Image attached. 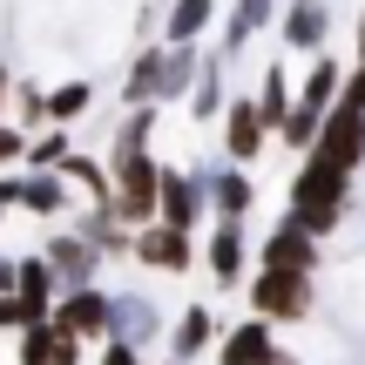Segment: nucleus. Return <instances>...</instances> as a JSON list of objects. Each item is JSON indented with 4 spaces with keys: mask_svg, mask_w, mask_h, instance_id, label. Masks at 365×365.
Here are the masks:
<instances>
[{
    "mask_svg": "<svg viewBox=\"0 0 365 365\" xmlns=\"http://www.w3.org/2000/svg\"><path fill=\"white\" fill-rule=\"evenodd\" d=\"M284 190H291V217H298L312 237H331L345 223V210H352V170L325 163L318 149L298 156V176H291Z\"/></svg>",
    "mask_w": 365,
    "mask_h": 365,
    "instance_id": "1",
    "label": "nucleus"
},
{
    "mask_svg": "<svg viewBox=\"0 0 365 365\" xmlns=\"http://www.w3.org/2000/svg\"><path fill=\"white\" fill-rule=\"evenodd\" d=\"M108 176H115V196H108L115 223H129V230L156 223V182H163V163L149 156V149L115 143V149H108Z\"/></svg>",
    "mask_w": 365,
    "mask_h": 365,
    "instance_id": "2",
    "label": "nucleus"
},
{
    "mask_svg": "<svg viewBox=\"0 0 365 365\" xmlns=\"http://www.w3.org/2000/svg\"><path fill=\"white\" fill-rule=\"evenodd\" d=\"M312 304H318L312 271H271V264L250 271V312L257 318H271V325H304Z\"/></svg>",
    "mask_w": 365,
    "mask_h": 365,
    "instance_id": "3",
    "label": "nucleus"
},
{
    "mask_svg": "<svg viewBox=\"0 0 365 365\" xmlns=\"http://www.w3.org/2000/svg\"><path fill=\"white\" fill-rule=\"evenodd\" d=\"M54 325L68 331V339H81V345H102L108 331H115V291H102V284H68L61 298H54Z\"/></svg>",
    "mask_w": 365,
    "mask_h": 365,
    "instance_id": "4",
    "label": "nucleus"
},
{
    "mask_svg": "<svg viewBox=\"0 0 365 365\" xmlns=\"http://www.w3.org/2000/svg\"><path fill=\"white\" fill-rule=\"evenodd\" d=\"M129 257L143 264V271H163V277H182L196 264V230H176V223H143L135 230V244H129Z\"/></svg>",
    "mask_w": 365,
    "mask_h": 365,
    "instance_id": "5",
    "label": "nucleus"
},
{
    "mask_svg": "<svg viewBox=\"0 0 365 365\" xmlns=\"http://www.w3.org/2000/svg\"><path fill=\"white\" fill-rule=\"evenodd\" d=\"M217 122H223V156L244 163V170H257V156L271 149V122L257 115V95H230Z\"/></svg>",
    "mask_w": 365,
    "mask_h": 365,
    "instance_id": "6",
    "label": "nucleus"
},
{
    "mask_svg": "<svg viewBox=\"0 0 365 365\" xmlns=\"http://www.w3.org/2000/svg\"><path fill=\"white\" fill-rule=\"evenodd\" d=\"M318 156L325 163H339V170H365V108H352V102H331L325 108V122H318Z\"/></svg>",
    "mask_w": 365,
    "mask_h": 365,
    "instance_id": "7",
    "label": "nucleus"
},
{
    "mask_svg": "<svg viewBox=\"0 0 365 365\" xmlns=\"http://www.w3.org/2000/svg\"><path fill=\"white\" fill-rule=\"evenodd\" d=\"M203 264H210V277H217L223 291L244 284V271H250V217H217V223H210Z\"/></svg>",
    "mask_w": 365,
    "mask_h": 365,
    "instance_id": "8",
    "label": "nucleus"
},
{
    "mask_svg": "<svg viewBox=\"0 0 365 365\" xmlns=\"http://www.w3.org/2000/svg\"><path fill=\"white\" fill-rule=\"evenodd\" d=\"M271 27H277V41H284V54H325V41H331V0H284Z\"/></svg>",
    "mask_w": 365,
    "mask_h": 365,
    "instance_id": "9",
    "label": "nucleus"
},
{
    "mask_svg": "<svg viewBox=\"0 0 365 365\" xmlns=\"http://www.w3.org/2000/svg\"><path fill=\"white\" fill-rule=\"evenodd\" d=\"M156 217L176 223V230H196V223L210 217L203 170H163V182H156Z\"/></svg>",
    "mask_w": 365,
    "mask_h": 365,
    "instance_id": "10",
    "label": "nucleus"
},
{
    "mask_svg": "<svg viewBox=\"0 0 365 365\" xmlns=\"http://www.w3.org/2000/svg\"><path fill=\"white\" fill-rule=\"evenodd\" d=\"M81 352H88V345L68 339L54 318H41V325H21V331H14V365H81Z\"/></svg>",
    "mask_w": 365,
    "mask_h": 365,
    "instance_id": "11",
    "label": "nucleus"
},
{
    "mask_svg": "<svg viewBox=\"0 0 365 365\" xmlns=\"http://www.w3.org/2000/svg\"><path fill=\"white\" fill-rule=\"evenodd\" d=\"M318 257H325V250H318V237L304 230L291 210H284V223L257 244V264H271V271H318Z\"/></svg>",
    "mask_w": 365,
    "mask_h": 365,
    "instance_id": "12",
    "label": "nucleus"
},
{
    "mask_svg": "<svg viewBox=\"0 0 365 365\" xmlns=\"http://www.w3.org/2000/svg\"><path fill=\"white\" fill-rule=\"evenodd\" d=\"M203 196H210V217H250V210H257V182L230 156H223L217 170H203Z\"/></svg>",
    "mask_w": 365,
    "mask_h": 365,
    "instance_id": "13",
    "label": "nucleus"
},
{
    "mask_svg": "<svg viewBox=\"0 0 365 365\" xmlns=\"http://www.w3.org/2000/svg\"><path fill=\"white\" fill-rule=\"evenodd\" d=\"M41 257L54 264L61 291H68V284H95V271H102V250H95V244H88L81 230H54L48 244H41Z\"/></svg>",
    "mask_w": 365,
    "mask_h": 365,
    "instance_id": "14",
    "label": "nucleus"
},
{
    "mask_svg": "<svg viewBox=\"0 0 365 365\" xmlns=\"http://www.w3.org/2000/svg\"><path fill=\"white\" fill-rule=\"evenodd\" d=\"M271 345H277V325L250 312L244 325H230V331L217 339V352H210V359H217V365H257L264 352H271Z\"/></svg>",
    "mask_w": 365,
    "mask_h": 365,
    "instance_id": "15",
    "label": "nucleus"
},
{
    "mask_svg": "<svg viewBox=\"0 0 365 365\" xmlns=\"http://www.w3.org/2000/svg\"><path fill=\"white\" fill-rule=\"evenodd\" d=\"M271 21H277V0H230V14H223V48L217 54H223V61H237V54H244Z\"/></svg>",
    "mask_w": 365,
    "mask_h": 365,
    "instance_id": "16",
    "label": "nucleus"
},
{
    "mask_svg": "<svg viewBox=\"0 0 365 365\" xmlns=\"http://www.w3.org/2000/svg\"><path fill=\"white\" fill-rule=\"evenodd\" d=\"M210 352H217V312H210V304H190V312L170 325V359L196 365V359H210Z\"/></svg>",
    "mask_w": 365,
    "mask_h": 365,
    "instance_id": "17",
    "label": "nucleus"
},
{
    "mask_svg": "<svg viewBox=\"0 0 365 365\" xmlns=\"http://www.w3.org/2000/svg\"><path fill=\"white\" fill-rule=\"evenodd\" d=\"M68 203H75V190H68L61 170H27L21 176V196H14V210H34V217H61Z\"/></svg>",
    "mask_w": 365,
    "mask_h": 365,
    "instance_id": "18",
    "label": "nucleus"
},
{
    "mask_svg": "<svg viewBox=\"0 0 365 365\" xmlns=\"http://www.w3.org/2000/svg\"><path fill=\"white\" fill-rule=\"evenodd\" d=\"M210 27H217V0H170V14H163V41L170 48H196Z\"/></svg>",
    "mask_w": 365,
    "mask_h": 365,
    "instance_id": "19",
    "label": "nucleus"
},
{
    "mask_svg": "<svg viewBox=\"0 0 365 365\" xmlns=\"http://www.w3.org/2000/svg\"><path fill=\"white\" fill-rule=\"evenodd\" d=\"M54 170L68 176V190L75 196H88V210H102L108 196H115V176H108V163H95V156H81V149H68Z\"/></svg>",
    "mask_w": 365,
    "mask_h": 365,
    "instance_id": "20",
    "label": "nucleus"
},
{
    "mask_svg": "<svg viewBox=\"0 0 365 365\" xmlns=\"http://www.w3.org/2000/svg\"><path fill=\"white\" fill-rule=\"evenodd\" d=\"M115 339H135V345L163 339V312H156V298H143V291H115Z\"/></svg>",
    "mask_w": 365,
    "mask_h": 365,
    "instance_id": "21",
    "label": "nucleus"
},
{
    "mask_svg": "<svg viewBox=\"0 0 365 365\" xmlns=\"http://www.w3.org/2000/svg\"><path fill=\"white\" fill-rule=\"evenodd\" d=\"M291 95H298V81H291V68H284V61H271V68L257 75V115L271 122V143H277V122L291 115Z\"/></svg>",
    "mask_w": 365,
    "mask_h": 365,
    "instance_id": "22",
    "label": "nucleus"
},
{
    "mask_svg": "<svg viewBox=\"0 0 365 365\" xmlns=\"http://www.w3.org/2000/svg\"><path fill=\"white\" fill-rule=\"evenodd\" d=\"M163 41H149L143 54L129 61V75H122V108H135V102H156V81H163Z\"/></svg>",
    "mask_w": 365,
    "mask_h": 365,
    "instance_id": "23",
    "label": "nucleus"
},
{
    "mask_svg": "<svg viewBox=\"0 0 365 365\" xmlns=\"http://www.w3.org/2000/svg\"><path fill=\"white\" fill-rule=\"evenodd\" d=\"M163 48H170V41H163ZM196 68H203V54H196V48H170V54H163L156 102H190V88H196Z\"/></svg>",
    "mask_w": 365,
    "mask_h": 365,
    "instance_id": "24",
    "label": "nucleus"
},
{
    "mask_svg": "<svg viewBox=\"0 0 365 365\" xmlns=\"http://www.w3.org/2000/svg\"><path fill=\"white\" fill-rule=\"evenodd\" d=\"M223 102H230V88H223V54H210V61L196 68V88H190V122H217Z\"/></svg>",
    "mask_w": 365,
    "mask_h": 365,
    "instance_id": "25",
    "label": "nucleus"
},
{
    "mask_svg": "<svg viewBox=\"0 0 365 365\" xmlns=\"http://www.w3.org/2000/svg\"><path fill=\"white\" fill-rule=\"evenodd\" d=\"M339 81H345V61H331V54H312V68H304V81H298V102L331 108V102H339Z\"/></svg>",
    "mask_w": 365,
    "mask_h": 365,
    "instance_id": "26",
    "label": "nucleus"
},
{
    "mask_svg": "<svg viewBox=\"0 0 365 365\" xmlns=\"http://www.w3.org/2000/svg\"><path fill=\"white\" fill-rule=\"evenodd\" d=\"M318 122H325V108H312V102H298V95H291V115L277 122V143H284L291 156H304V149L318 143Z\"/></svg>",
    "mask_w": 365,
    "mask_h": 365,
    "instance_id": "27",
    "label": "nucleus"
},
{
    "mask_svg": "<svg viewBox=\"0 0 365 365\" xmlns=\"http://www.w3.org/2000/svg\"><path fill=\"white\" fill-rule=\"evenodd\" d=\"M88 108H95V81H61V88H48V122H61V129H75Z\"/></svg>",
    "mask_w": 365,
    "mask_h": 365,
    "instance_id": "28",
    "label": "nucleus"
},
{
    "mask_svg": "<svg viewBox=\"0 0 365 365\" xmlns=\"http://www.w3.org/2000/svg\"><path fill=\"white\" fill-rule=\"evenodd\" d=\"M68 149H75V129H61V122H48V129H41V135H27V170H54V163H61L68 156Z\"/></svg>",
    "mask_w": 365,
    "mask_h": 365,
    "instance_id": "29",
    "label": "nucleus"
},
{
    "mask_svg": "<svg viewBox=\"0 0 365 365\" xmlns=\"http://www.w3.org/2000/svg\"><path fill=\"white\" fill-rule=\"evenodd\" d=\"M14 108H21V129H48V88L41 81H14Z\"/></svg>",
    "mask_w": 365,
    "mask_h": 365,
    "instance_id": "30",
    "label": "nucleus"
},
{
    "mask_svg": "<svg viewBox=\"0 0 365 365\" xmlns=\"http://www.w3.org/2000/svg\"><path fill=\"white\" fill-rule=\"evenodd\" d=\"M95 359H102V365H149L143 345H135V339H115V331L102 339V352H95Z\"/></svg>",
    "mask_w": 365,
    "mask_h": 365,
    "instance_id": "31",
    "label": "nucleus"
},
{
    "mask_svg": "<svg viewBox=\"0 0 365 365\" xmlns=\"http://www.w3.org/2000/svg\"><path fill=\"white\" fill-rule=\"evenodd\" d=\"M21 156H27V129H14V122H0V170H14Z\"/></svg>",
    "mask_w": 365,
    "mask_h": 365,
    "instance_id": "32",
    "label": "nucleus"
},
{
    "mask_svg": "<svg viewBox=\"0 0 365 365\" xmlns=\"http://www.w3.org/2000/svg\"><path fill=\"white\" fill-rule=\"evenodd\" d=\"M339 102L365 108V61H359V68H345V81H339Z\"/></svg>",
    "mask_w": 365,
    "mask_h": 365,
    "instance_id": "33",
    "label": "nucleus"
},
{
    "mask_svg": "<svg viewBox=\"0 0 365 365\" xmlns=\"http://www.w3.org/2000/svg\"><path fill=\"white\" fill-rule=\"evenodd\" d=\"M257 365H304V359H298V352H284V345H271V352H264Z\"/></svg>",
    "mask_w": 365,
    "mask_h": 365,
    "instance_id": "34",
    "label": "nucleus"
},
{
    "mask_svg": "<svg viewBox=\"0 0 365 365\" xmlns=\"http://www.w3.org/2000/svg\"><path fill=\"white\" fill-rule=\"evenodd\" d=\"M7 102H14V68L0 61V108H7Z\"/></svg>",
    "mask_w": 365,
    "mask_h": 365,
    "instance_id": "35",
    "label": "nucleus"
},
{
    "mask_svg": "<svg viewBox=\"0 0 365 365\" xmlns=\"http://www.w3.org/2000/svg\"><path fill=\"white\" fill-rule=\"evenodd\" d=\"M0 331H14V325H7V291H0Z\"/></svg>",
    "mask_w": 365,
    "mask_h": 365,
    "instance_id": "36",
    "label": "nucleus"
},
{
    "mask_svg": "<svg viewBox=\"0 0 365 365\" xmlns=\"http://www.w3.org/2000/svg\"><path fill=\"white\" fill-rule=\"evenodd\" d=\"M359 61H365V14H359Z\"/></svg>",
    "mask_w": 365,
    "mask_h": 365,
    "instance_id": "37",
    "label": "nucleus"
},
{
    "mask_svg": "<svg viewBox=\"0 0 365 365\" xmlns=\"http://www.w3.org/2000/svg\"><path fill=\"white\" fill-rule=\"evenodd\" d=\"M163 365H182V359H163Z\"/></svg>",
    "mask_w": 365,
    "mask_h": 365,
    "instance_id": "38",
    "label": "nucleus"
}]
</instances>
